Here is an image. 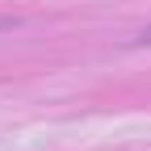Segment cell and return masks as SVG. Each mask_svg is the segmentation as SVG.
I'll use <instances>...</instances> for the list:
<instances>
[{"label": "cell", "instance_id": "1", "mask_svg": "<svg viewBox=\"0 0 151 151\" xmlns=\"http://www.w3.org/2000/svg\"><path fill=\"white\" fill-rule=\"evenodd\" d=\"M143 42H151V29H147V34H143Z\"/></svg>", "mask_w": 151, "mask_h": 151}, {"label": "cell", "instance_id": "2", "mask_svg": "<svg viewBox=\"0 0 151 151\" xmlns=\"http://www.w3.org/2000/svg\"><path fill=\"white\" fill-rule=\"evenodd\" d=\"M4 25H9V21H0V29H4Z\"/></svg>", "mask_w": 151, "mask_h": 151}]
</instances>
